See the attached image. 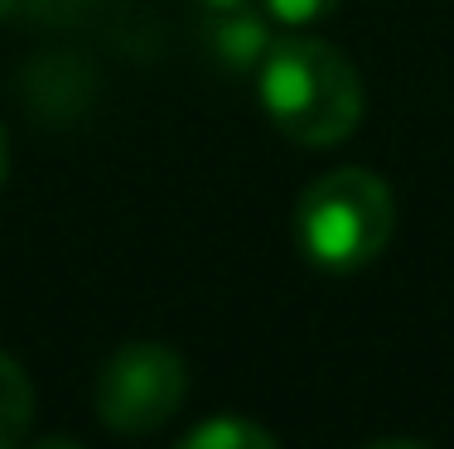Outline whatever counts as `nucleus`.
Returning a JSON list of instances; mask_svg holds the SVG:
<instances>
[{
    "mask_svg": "<svg viewBox=\"0 0 454 449\" xmlns=\"http://www.w3.org/2000/svg\"><path fill=\"white\" fill-rule=\"evenodd\" d=\"M256 92L276 131L309 150L348 141L363 121V78L353 58L309 35L276 39L266 49Z\"/></svg>",
    "mask_w": 454,
    "mask_h": 449,
    "instance_id": "f257e3e1",
    "label": "nucleus"
},
{
    "mask_svg": "<svg viewBox=\"0 0 454 449\" xmlns=\"http://www.w3.org/2000/svg\"><path fill=\"white\" fill-rule=\"evenodd\" d=\"M396 228L392 184L372 169H329L295 203V242L319 271L353 275L387 252Z\"/></svg>",
    "mask_w": 454,
    "mask_h": 449,
    "instance_id": "f03ea898",
    "label": "nucleus"
},
{
    "mask_svg": "<svg viewBox=\"0 0 454 449\" xmlns=\"http://www.w3.org/2000/svg\"><path fill=\"white\" fill-rule=\"evenodd\" d=\"M184 397L189 368L169 344H121L97 372V421L126 440L169 425Z\"/></svg>",
    "mask_w": 454,
    "mask_h": 449,
    "instance_id": "7ed1b4c3",
    "label": "nucleus"
},
{
    "mask_svg": "<svg viewBox=\"0 0 454 449\" xmlns=\"http://www.w3.org/2000/svg\"><path fill=\"white\" fill-rule=\"evenodd\" d=\"M266 19H271V15L252 10V0H247V5H232V10H203L199 39H203V49H208L223 68L247 73V68H262L266 49L276 44Z\"/></svg>",
    "mask_w": 454,
    "mask_h": 449,
    "instance_id": "20e7f679",
    "label": "nucleus"
},
{
    "mask_svg": "<svg viewBox=\"0 0 454 449\" xmlns=\"http://www.w3.org/2000/svg\"><path fill=\"white\" fill-rule=\"evenodd\" d=\"M35 425V382L10 352H0V449H25Z\"/></svg>",
    "mask_w": 454,
    "mask_h": 449,
    "instance_id": "39448f33",
    "label": "nucleus"
},
{
    "mask_svg": "<svg viewBox=\"0 0 454 449\" xmlns=\"http://www.w3.org/2000/svg\"><path fill=\"white\" fill-rule=\"evenodd\" d=\"M175 449H280L276 435L256 421H242V415H213V421L193 425L189 435Z\"/></svg>",
    "mask_w": 454,
    "mask_h": 449,
    "instance_id": "423d86ee",
    "label": "nucleus"
},
{
    "mask_svg": "<svg viewBox=\"0 0 454 449\" xmlns=\"http://www.w3.org/2000/svg\"><path fill=\"white\" fill-rule=\"evenodd\" d=\"M262 5L280 25H319L339 10V0H262Z\"/></svg>",
    "mask_w": 454,
    "mask_h": 449,
    "instance_id": "0eeeda50",
    "label": "nucleus"
},
{
    "mask_svg": "<svg viewBox=\"0 0 454 449\" xmlns=\"http://www.w3.org/2000/svg\"><path fill=\"white\" fill-rule=\"evenodd\" d=\"M25 10H39V19H73L88 0H25Z\"/></svg>",
    "mask_w": 454,
    "mask_h": 449,
    "instance_id": "6e6552de",
    "label": "nucleus"
},
{
    "mask_svg": "<svg viewBox=\"0 0 454 449\" xmlns=\"http://www.w3.org/2000/svg\"><path fill=\"white\" fill-rule=\"evenodd\" d=\"M363 449H435V445H426V440H406V435H392V440H372V445H363Z\"/></svg>",
    "mask_w": 454,
    "mask_h": 449,
    "instance_id": "1a4fd4ad",
    "label": "nucleus"
},
{
    "mask_svg": "<svg viewBox=\"0 0 454 449\" xmlns=\"http://www.w3.org/2000/svg\"><path fill=\"white\" fill-rule=\"evenodd\" d=\"M35 449H88V445H78L73 435H44V440H39Z\"/></svg>",
    "mask_w": 454,
    "mask_h": 449,
    "instance_id": "9d476101",
    "label": "nucleus"
},
{
    "mask_svg": "<svg viewBox=\"0 0 454 449\" xmlns=\"http://www.w3.org/2000/svg\"><path fill=\"white\" fill-rule=\"evenodd\" d=\"M5 169H10V141H5V126H0V184H5Z\"/></svg>",
    "mask_w": 454,
    "mask_h": 449,
    "instance_id": "9b49d317",
    "label": "nucleus"
},
{
    "mask_svg": "<svg viewBox=\"0 0 454 449\" xmlns=\"http://www.w3.org/2000/svg\"><path fill=\"white\" fill-rule=\"evenodd\" d=\"M199 10H232V5H247V0H193Z\"/></svg>",
    "mask_w": 454,
    "mask_h": 449,
    "instance_id": "f8f14e48",
    "label": "nucleus"
},
{
    "mask_svg": "<svg viewBox=\"0 0 454 449\" xmlns=\"http://www.w3.org/2000/svg\"><path fill=\"white\" fill-rule=\"evenodd\" d=\"M25 10V0H0V19H10V15H20Z\"/></svg>",
    "mask_w": 454,
    "mask_h": 449,
    "instance_id": "ddd939ff",
    "label": "nucleus"
}]
</instances>
